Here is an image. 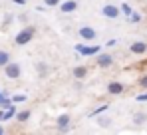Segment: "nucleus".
Wrapping results in <instances>:
<instances>
[{"instance_id":"9b49d317","label":"nucleus","mask_w":147,"mask_h":135,"mask_svg":"<svg viewBox=\"0 0 147 135\" xmlns=\"http://www.w3.org/2000/svg\"><path fill=\"white\" fill-rule=\"evenodd\" d=\"M36 70H38L40 78H46V76H48V72H50V68H48L46 62H38V64H36Z\"/></svg>"},{"instance_id":"f8f14e48","label":"nucleus","mask_w":147,"mask_h":135,"mask_svg":"<svg viewBox=\"0 0 147 135\" xmlns=\"http://www.w3.org/2000/svg\"><path fill=\"white\" fill-rule=\"evenodd\" d=\"M74 76H76L78 80L86 78V76H88V68H86V66H76V68H74Z\"/></svg>"},{"instance_id":"0eeeda50","label":"nucleus","mask_w":147,"mask_h":135,"mask_svg":"<svg viewBox=\"0 0 147 135\" xmlns=\"http://www.w3.org/2000/svg\"><path fill=\"white\" fill-rule=\"evenodd\" d=\"M129 52L135 54V56H143V54L147 52V44H145V42H141V40H137V42L129 44Z\"/></svg>"},{"instance_id":"2eb2a0df","label":"nucleus","mask_w":147,"mask_h":135,"mask_svg":"<svg viewBox=\"0 0 147 135\" xmlns=\"http://www.w3.org/2000/svg\"><path fill=\"white\" fill-rule=\"evenodd\" d=\"M12 117H16V107H14V103L4 109V121H8V119H12Z\"/></svg>"},{"instance_id":"1a4fd4ad","label":"nucleus","mask_w":147,"mask_h":135,"mask_svg":"<svg viewBox=\"0 0 147 135\" xmlns=\"http://www.w3.org/2000/svg\"><path fill=\"white\" fill-rule=\"evenodd\" d=\"M107 91H109L111 95H119V93H123V91H125V86H123L121 82H109Z\"/></svg>"},{"instance_id":"412c9836","label":"nucleus","mask_w":147,"mask_h":135,"mask_svg":"<svg viewBox=\"0 0 147 135\" xmlns=\"http://www.w3.org/2000/svg\"><path fill=\"white\" fill-rule=\"evenodd\" d=\"M98 123L101 127H107V125L111 123V119H107V117H98Z\"/></svg>"},{"instance_id":"393cba45","label":"nucleus","mask_w":147,"mask_h":135,"mask_svg":"<svg viewBox=\"0 0 147 135\" xmlns=\"http://www.w3.org/2000/svg\"><path fill=\"white\" fill-rule=\"evenodd\" d=\"M137 101H147V93H139L137 95Z\"/></svg>"},{"instance_id":"cd10ccee","label":"nucleus","mask_w":147,"mask_h":135,"mask_svg":"<svg viewBox=\"0 0 147 135\" xmlns=\"http://www.w3.org/2000/svg\"><path fill=\"white\" fill-rule=\"evenodd\" d=\"M0 121H4V111L0 109Z\"/></svg>"},{"instance_id":"ddd939ff","label":"nucleus","mask_w":147,"mask_h":135,"mask_svg":"<svg viewBox=\"0 0 147 135\" xmlns=\"http://www.w3.org/2000/svg\"><path fill=\"white\" fill-rule=\"evenodd\" d=\"M28 119H30V111H28V109L16 111V121H18V123H26Z\"/></svg>"},{"instance_id":"39448f33","label":"nucleus","mask_w":147,"mask_h":135,"mask_svg":"<svg viewBox=\"0 0 147 135\" xmlns=\"http://www.w3.org/2000/svg\"><path fill=\"white\" fill-rule=\"evenodd\" d=\"M101 14L105 16V18H117L119 14H121V8L119 6H115V4H105L103 8H101Z\"/></svg>"},{"instance_id":"9d476101","label":"nucleus","mask_w":147,"mask_h":135,"mask_svg":"<svg viewBox=\"0 0 147 135\" xmlns=\"http://www.w3.org/2000/svg\"><path fill=\"white\" fill-rule=\"evenodd\" d=\"M60 10H62V12H66V14L76 12V10H78V2H76V0H66V2H62V4H60Z\"/></svg>"},{"instance_id":"20e7f679","label":"nucleus","mask_w":147,"mask_h":135,"mask_svg":"<svg viewBox=\"0 0 147 135\" xmlns=\"http://www.w3.org/2000/svg\"><path fill=\"white\" fill-rule=\"evenodd\" d=\"M78 34H80L82 40H88V42H92V40L98 38V32H96V28H92V26H82V28L78 30Z\"/></svg>"},{"instance_id":"f257e3e1","label":"nucleus","mask_w":147,"mask_h":135,"mask_svg":"<svg viewBox=\"0 0 147 135\" xmlns=\"http://www.w3.org/2000/svg\"><path fill=\"white\" fill-rule=\"evenodd\" d=\"M34 34H36V28H34V26H24V28L16 34L14 42H16V46H26V44H30V42H32Z\"/></svg>"},{"instance_id":"7ed1b4c3","label":"nucleus","mask_w":147,"mask_h":135,"mask_svg":"<svg viewBox=\"0 0 147 135\" xmlns=\"http://www.w3.org/2000/svg\"><path fill=\"white\" fill-rule=\"evenodd\" d=\"M76 52L82 56H98L101 52V46H86V44H76Z\"/></svg>"},{"instance_id":"dca6fc26","label":"nucleus","mask_w":147,"mask_h":135,"mask_svg":"<svg viewBox=\"0 0 147 135\" xmlns=\"http://www.w3.org/2000/svg\"><path fill=\"white\" fill-rule=\"evenodd\" d=\"M8 62H10V54L4 52V50H0V68H4Z\"/></svg>"},{"instance_id":"6ab92c4d","label":"nucleus","mask_w":147,"mask_h":135,"mask_svg":"<svg viewBox=\"0 0 147 135\" xmlns=\"http://www.w3.org/2000/svg\"><path fill=\"white\" fill-rule=\"evenodd\" d=\"M12 101L14 103H22V101H26V95L24 93H16V95H12Z\"/></svg>"},{"instance_id":"5701e85b","label":"nucleus","mask_w":147,"mask_h":135,"mask_svg":"<svg viewBox=\"0 0 147 135\" xmlns=\"http://www.w3.org/2000/svg\"><path fill=\"white\" fill-rule=\"evenodd\" d=\"M139 86H141V88H145V90H147V74H143V76L139 78Z\"/></svg>"},{"instance_id":"aec40b11","label":"nucleus","mask_w":147,"mask_h":135,"mask_svg":"<svg viewBox=\"0 0 147 135\" xmlns=\"http://www.w3.org/2000/svg\"><path fill=\"white\" fill-rule=\"evenodd\" d=\"M127 20H129L131 24H137L139 20H141V14H137V12H133V14H131V16L127 18Z\"/></svg>"},{"instance_id":"bb28decb","label":"nucleus","mask_w":147,"mask_h":135,"mask_svg":"<svg viewBox=\"0 0 147 135\" xmlns=\"http://www.w3.org/2000/svg\"><path fill=\"white\" fill-rule=\"evenodd\" d=\"M12 2H14V4H20V6H22V4H24L26 0H12Z\"/></svg>"},{"instance_id":"423d86ee","label":"nucleus","mask_w":147,"mask_h":135,"mask_svg":"<svg viewBox=\"0 0 147 135\" xmlns=\"http://www.w3.org/2000/svg\"><path fill=\"white\" fill-rule=\"evenodd\" d=\"M96 64H98L99 68L113 66V56H111V54H103V52H99L98 56H96Z\"/></svg>"},{"instance_id":"4468645a","label":"nucleus","mask_w":147,"mask_h":135,"mask_svg":"<svg viewBox=\"0 0 147 135\" xmlns=\"http://www.w3.org/2000/svg\"><path fill=\"white\" fill-rule=\"evenodd\" d=\"M147 121V113H135L133 115V125H143Z\"/></svg>"},{"instance_id":"f3484780","label":"nucleus","mask_w":147,"mask_h":135,"mask_svg":"<svg viewBox=\"0 0 147 135\" xmlns=\"http://www.w3.org/2000/svg\"><path fill=\"white\" fill-rule=\"evenodd\" d=\"M119 8H121V14H125L127 18H129V16L133 14V8H131V6H129L127 2H123V4H121V6H119Z\"/></svg>"},{"instance_id":"b1692460","label":"nucleus","mask_w":147,"mask_h":135,"mask_svg":"<svg viewBox=\"0 0 147 135\" xmlns=\"http://www.w3.org/2000/svg\"><path fill=\"white\" fill-rule=\"evenodd\" d=\"M115 44H117V40H115V38H111V40H107V42H105V46H107V48H113Z\"/></svg>"},{"instance_id":"a878e982","label":"nucleus","mask_w":147,"mask_h":135,"mask_svg":"<svg viewBox=\"0 0 147 135\" xmlns=\"http://www.w3.org/2000/svg\"><path fill=\"white\" fill-rule=\"evenodd\" d=\"M4 97H8V93H6V91H2V90H0V103L4 101Z\"/></svg>"},{"instance_id":"a211bd4d","label":"nucleus","mask_w":147,"mask_h":135,"mask_svg":"<svg viewBox=\"0 0 147 135\" xmlns=\"http://www.w3.org/2000/svg\"><path fill=\"white\" fill-rule=\"evenodd\" d=\"M107 109H109V105H107V103H105V105H101V107H98V109H94V111L90 113V117H98L99 113H103V111H107Z\"/></svg>"},{"instance_id":"6e6552de","label":"nucleus","mask_w":147,"mask_h":135,"mask_svg":"<svg viewBox=\"0 0 147 135\" xmlns=\"http://www.w3.org/2000/svg\"><path fill=\"white\" fill-rule=\"evenodd\" d=\"M58 131L60 133H68V129H70V115L68 113H64V115H60L58 117Z\"/></svg>"},{"instance_id":"c85d7f7f","label":"nucleus","mask_w":147,"mask_h":135,"mask_svg":"<svg viewBox=\"0 0 147 135\" xmlns=\"http://www.w3.org/2000/svg\"><path fill=\"white\" fill-rule=\"evenodd\" d=\"M2 133H4V127H2V125H0V135H2Z\"/></svg>"},{"instance_id":"f03ea898","label":"nucleus","mask_w":147,"mask_h":135,"mask_svg":"<svg viewBox=\"0 0 147 135\" xmlns=\"http://www.w3.org/2000/svg\"><path fill=\"white\" fill-rule=\"evenodd\" d=\"M4 76L6 78H10V80H18L20 76H22V68L18 62H8L6 66H4Z\"/></svg>"},{"instance_id":"4be33fe9","label":"nucleus","mask_w":147,"mask_h":135,"mask_svg":"<svg viewBox=\"0 0 147 135\" xmlns=\"http://www.w3.org/2000/svg\"><path fill=\"white\" fill-rule=\"evenodd\" d=\"M44 4L50 6V8H54V6H60V4H62V0H44Z\"/></svg>"}]
</instances>
